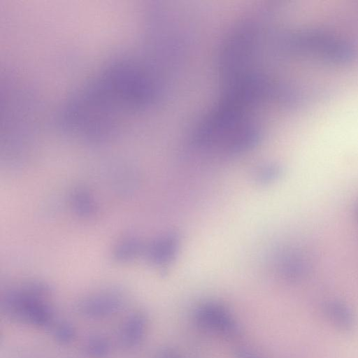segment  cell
<instances>
[{"label":"cell","instance_id":"obj_2","mask_svg":"<svg viewBox=\"0 0 358 358\" xmlns=\"http://www.w3.org/2000/svg\"><path fill=\"white\" fill-rule=\"evenodd\" d=\"M199 323L211 330L226 336H236L239 329L227 310L216 303H206L201 306L196 312Z\"/></svg>","mask_w":358,"mask_h":358},{"label":"cell","instance_id":"obj_5","mask_svg":"<svg viewBox=\"0 0 358 358\" xmlns=\"http://www.w3.org/2000/svg\"><path fill=\"white\" fill-rule=\"evenodd\" d=\"M178 245V236L169 234L153 244L150 248V258L157 264H166L174 258Z\"/></svg>","mask_w":358,"mask_h":358},{"label":"cell","instance_id":"obj_7","mask_svg":"<svg viewBox=\"0 0 358 358\" xmlns=\"http://www.w3.org/2000/svg\"><path fill=\"white\" fill-rule=\"evenodd\" d=\"M235 354L237 358H259L255 354L245 348H238Z\"/></svg>","mask_w":358,"mask_h":358},{"label":"cell","instance_id":"obj_8","mask_svg":"<svg viewBox=\"0 0 358 358\" xmlns=\"http://www.w3.org/2000/svg\"><path fill=\"white\" fill-rule=\"evenodd\" d=\"M157 358H179V357L172 350L167 349L160 352Z\"/></svg>","mask_w":358,"mask_h":358},{"label":"cell","instance_id":"obj_3","mask_svg":"<svg viewBox=\"0 0 358 358\" xmlns=\"http://www.w3.org/2000/svg\"><path fill=\"white\" fill-rule=\"evenodd\" d=\"M322 310L329 323L339 331L348 334L355 329V313L345 302L339 299H331L324 303Z\"/></svg>","mask_w":358,"mask_h":358},{"label":"cell","instance_id":"obj_6","mask_svg":"<svg viewBox=\"0 0 358 358\" xmlns=\"http://www.w3.org/2000/svg\"><path fill=\"white\" fill-rule=\"evenodd\" d=\"M282 173L280 166L268 164L260 168L256 174L257 180L261 183L270 182L278 178Z\"/></svg>","mask_w":358,"mask_h":358},{"label":"cell","instance_id":"obj_4","mask_svg":"<svg viewBox=\"0 0 358 358\" xmlns=\"http://www.w3.org/2000/svg\"><path fill=\"white\" fill-rule=\"evenodd\" d=\"M280 268L285 278L295 281L307 275L310 268V262L303 252L292 250L282 255L280 260Z\"/></svg>","mask_w":358,"mask_h":358},{"label":"cell","instance_id":"obj_1","mask_svg":"<svg viewBox=\"0 0 358 358\" xmlns=\"http://www.w3.org/2000/svg\"><path fill=\"white\" fill-rule=\"evenodd\" d=\"M155 95V83L146 71L131 62L118 61L109 64L69 101L62 123L69 131L100 138L146 108Z\"/></svg>","mask_w":358,"mask_h":358}]
</instances>
